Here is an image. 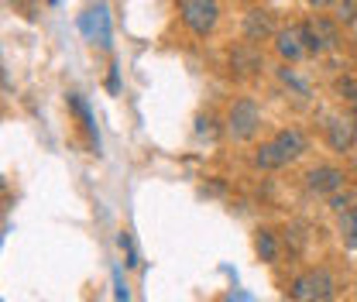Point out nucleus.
Instances as JSON below:
<instances>
[{
	"mask_svg": "<svg viewBox=\"0 0 357 302\" xmlns=\"http://www.w3.org/2000/svg\"><path fill=\"white\" fill-rule=\"evenodd\" d=\"M117 241H121V248L128 251V261H124V264H137V255H134V244H131V234H121Z\"/></svg>",
	"mask_w": 357,
	"mask_h": 302,
	"instance_id": "obj_13",
	"label": "nucleus"
},
{
	"mask_svg": "<svg viewBox=\"0 0 357 302\" xmlns=\"http://www.w3.org/2000/svg\"><path fill=\"white\" fill-rule=\"evenodd\" d=\"M289 296L296 302H330L337 296V282H333L330 271L316 268V271H306V275H299V278L292 282Z\"/></svg>",
	"mask_w": 357,
	"mask_h": 302,
	"instance_id": "obj_2",
	"label": "nucleus"
},
{
	"mask_svg": "<svg viewBox=\"0 0 357 302\" xmlns=\"http://www.w3.org/2000/svg\"><path fill=\"white\" fill-rule=\"evenodd\" d=\"M178 14H182L185 28H192L196 35H206V31H213L220 7L210 3V0H182V3H178Z\"/></svg>",
	"mask_w": 357,
	"mask_h": 302,
	"instance_id": "obj_4",
	"label": "nucleus"
},
{
	"mask_svg": "<svg viewBox=\"0 0 357 302\" xmlns=\"http://www.w3.org/2000/svg\"><path fill=\"white\" fill-rule=\"evenodd\" d=\"M261 124V110L251 103V100H237L234 107H230V117H227V130L237 137V141H248V137H255V130Z\"/></svg>",
	"mask_w": 357,
	"mask_h": 302,
	"instance_id": "obj_5",
	"label": "nucleus"
},
{
	"mask_svg": "<svg viewBox=\"0 0 357 302\" xmlns=\"http://www.w3.org/2000/svg\"><path fill=\"white\" fill-rule=\"evenodd\" d=\"M79 31H83L93 45L110 48V38H114V31H110V7H107V3L86 7V10L79 14Z\"/></svg>",
	"mask_w": 357,
	"mask_h": 302,
	"instance_id": "obj_3",
	"label": "nucleus"
},
{
	"mask_svg": "<svg viewBox=\"0 0 357 302\" xmlns=\"http://www.w3.org/2000/svg\"><path fill=\"white\" fill-rule=\"evenodd\" d=\"M278 52H282L289 62L303 59V55H306V35H303V28H289V31H282V35H278Z\"/></svg>",
	"mask_w": 357,
	"mask_h": 302,
	"instance_id": "obj_6",
	"label": "nucleus"
},
{
	"mask_svg": "<svg viewBox=\"0 0 357 302\" xmlns=\"http://www.w3.org/2000/svg\"><path fill=\"white\" fill-rule=\"evenodd\" d=\"M310 186L316 189V192H333V189H340V186H344V172H340V169H333V165L312 169V172H310Z\"/></svg>",
	"mask_w": 357,
	"mask_h": 302,
	"instance_id": "obj_7",
	"label": "nucleus"
},
{
	"mask_svg": "<svg viewBox=\"0 0 357 302\" xmlns=\"http://www.w3.org/2000/svg\"><path fill=\"white\" fill-rule=\"evenodd\" d=\"M303 151H306V137H303V130L289 128V130H278L271 141H265V144L258 148L255 162H258L261 169H278V165H285V162H296Z\"/></svg>",
	"mask_w": 357,
	"mask_h": 302,
	"instance_id": "obj_1",
	"label": "nucleus"
},
{
	"mask_svg": "<svg viewBox=\"0 0 357 302\" xmlns=\"http://www.w3.org/2000/svg\"><path fill=\"white\" fill-rule=\"evenodd\" d=\"M114 296H117V302H131V292H128V282H124L121 264H114Z\"/></svg>",
	"mask_w": 357,
	"mask_h": 302,
	"instance_id": "obj_10",
	"label": "nucleus"
},
{
	"mask_svg": "<svg viewBox=\"0 0 357 302\" xmlns=\"http://www.w3.org/2000/svg\"><path fill=\"white\" fill-rule=\"evenodd\" d=\"M258 255H261L265 261L275 258V237H271L268 230H261V237H258Z\"/></svg>",
	"mask_w": 357,
	"mask_h": 302,
	"instance_id": "obj_12",
	"label": "nucleus"
},
{
	"mask_svg": "<svg viewBox=\"0 0 357 302\" xmlns=\"http://www.w3.org/2000/svg\"><path fill=\"white\" fill-rule=\"evenodd\" d=\"M344 241L357 248V210H347V216H344Z\"/></svg>",
	"mask_w": 357,
	"mask_h": 302,
	"instance_id": "obj_11",
	"label": "nucleus"
},
{
	"mask_svg": "<svg viewBox=\"0 0 357 302\" xmlns=\"http://www.w3.org/2000/svg\"><path fill=\"white\" fill-rule=\"evenodd\" d=\"M107 86H110V93H117V66L110 69V80H107Z\"/></svg>",
	"mask_w": 357,
	"mask_h": 302,
	"instance_id": "obj_14",
	"label": "nucleus"
},
{
	"mask_svg": "<svg viewBox=\"0 0 357 302\" xmlns=\"http://www.w3.org/2000/svg\"><path fill=\"white\" fill-rule=\"evenodd\" d=\"M69 107L83 117V124H86L89 137H93V144H96V151H100V130H96V121H93V110H89V103L79 96V93H69Z\"/></svg>",
	"mask_w": 357,
	"mask_h": 302,
	"instance_id": "obj_8",
	"label": "nucleus"
},
{
	"mask_svg": "<svg viewBox=\"0 0 357 302\" xmlns=\"http://www.w3.org/2000/svg\"><path fill=\"white\" fill-rule=\"evenodd\" d=\"M326 130H330V144L337 151H347L351 148V141H354V124L351 121H333V124H326Z\"/></svg>",
	"mask_w": 357,
	"mask_h": 302,
	"instance_id": "obj_9",
	"label": "nucleus"
}]
</instances>
